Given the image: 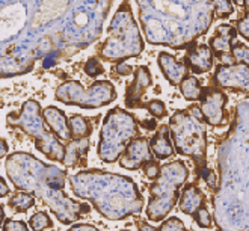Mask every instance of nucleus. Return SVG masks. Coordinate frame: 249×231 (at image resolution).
I'll return each instance as SVG.
<instances>
[{
    "instance_id": "obj_1",
    "label": "nucleus",
    "mask_w": 249,
    "mask_h": 231,
    "mask_svg": "<svg viewBox=\"0 0 249 231\" xmlns=\"http://www.w3.org/2000/svg\"><path fill=\"white\" fill-rule=\"evenodd\" d=\"M5 166L16 189L27 191L39 198L62 224L71 225L82 214L89 213V206L72 199L64 192L68 178L67 171L47 165L35 156L21 151L9 154Z\"/></svg>"
},
{
    "instance_id": "obj_2",
    "label": "nucleus",
    "mask_w": 249,
    "mask_h": 231,
    "mask_svg": "<svg viewBox=\"0 0 249 231\" xmlns=\"http://www.w3.org/2000/svg\"><path fill=\"white\" fill-rule=\"evenodd\" d=\"M77 198L88 199L109 221H123L143 210L145 199L130 177L103 169H82L68 177Z\"/></svg>"
},
{
    "instance_id": "obj_3",
    "label": "nucleus",
    "mask_w": 249,
    "mask_h": 231,
    "mask_svg": "<svg viewBox=\"0 0 249 231\" xmlns=\"http://www.w3.org/2000/svg\"><path fill=\"white\" fill-rule=\"evenodd\" d=\"M169 130L175 153L192 159L196 169L206 166L207 130L201 106L192 105L175 112L169 118Z\"/></svg>"
},
{
    "instance_id": "obj_4",
    "label": "nucleus",
    "mask_w": 249,
    "mask_h": 231,
    "mask_svg": "<svg viewBox=\"0 0 249 231\" xmlns=\"http://www.w3.org/2000/svg\"><path fill=\"white\" fill-rule=\"evenodd\" d=\"M143 50V41L139 27L131 16L127 0L121 3L107 27V38L98 50V56L109 62H124L128 57H136Z\"/></svg>"
},
{
    "instance_id": "obj_5",
    "label": "nucleus",
    "mask_w": 249,
    "mask_h": 231,
    "mask_svg": "<svg viewBox=\"0 0 249 231\" xmlns=\"http://www.w3.org/2000/svg\"><path fill=\"white\" fill-rule=\"evenodd\" d=\"M8 125L18 128L24 135L34 139L35 147L47 159L54 162H62L65 157V145L44 121L41 105L36 100H27L23 103L20 112H11L6 117Z\"/></svg>"
},
{
    "instance_id": "obj_6",
    "label": "nucleus",
    "mask_w": 249,
    "mask_h": 231,
    "mask_svg": "<svg viewBox=\"0 0 249 231\" xmlns=\"http://www.w3.org/2000/svg\"><path fill=\"white\" fill-rule=\"evenodd\" d=\"M189 178V169L181 160H174L162 166L160 174L150 186V201L146 218L151 222H162L180 199V189Z\"/></svg>"
},
{
    "instance_id": "obj_7",
    "label": "nucleus",
    "mask_w": 249,
    "mask_h": 231,
    "mask_svg": "<svg viewBox=\"0 0 249 231\" xmlns=\"http://www.w3.org/2000/svg\"><path fill=\"white\" fill-rule=\"evenodd\" d=\"M139 136L136 118L130 112L113 107L105 117L100 132V142L97 154L105 163H115L120 160L127 143Z\"/></svg>"
},
{
    "instance_id": "obj_8",
    "label": "nucleus",
    "mask_w": 249,
    "mask_h": 231,
    "mask_svg": "<svg viewBox=\"0 0 249 231\" xmlns=\"http://www.w3.org/2000/svg\"><path fill=\"white\" fill-rule=\"evenodd\" d=\"M54 97L57 102L67 106L98 109L110 105L116 98V91L109 80H97L88 88H83L79 80H67L57 86Z\"/></svg>"
},
{
    "instance_id": "obj_9",
    "label": "nucleus",
    "mask_w": 249,
    "mask_h": 231,
    "mask_svg": "<svg viewBox=\"0 0 249 231\" xmlns=\"http://www.w3.org/2000/svg\"><path fill=\"white\" fill-rule=\"evenodd\" d=\"M213 80L217 85V88H221L222 91L249 94V65L219 64L214 70Z\"/></svg>"
},
{
    "instance_id": "obj_10",
    "label": "nucleus",
    "mask_w": 249,
    "mask_h": 231,
    "mask_svg": "<svg viewBox=\"0 0 249 231\" xmlns=\"http://www.w3.org/2000/svg\"><path fill=\"white\" fill-rule=\"evenodd\" d=\"M201 110L204 120L210 125H224L227 123L225 105L228 103V97L221 88H206L201 97Z\"/></svg>"
},
{
    "instance_id": "obj_11",
    "label": "nucleus",
    "mask_w": 249,
    "mask_h": 231,
    "mask_svg": "<svg viewBox=\"0 0 249 231\" xmlns=\"http://www.w3.org/2000/svg\"><path fill=\"white\" fill-rule=\"evenodd\" d=\"M153 157L154 154L150 147V141L145 136H136L127 143L124 153L120 157V165L128 171H138L142 169L143 165Z\"/></svg>"
},
{
    "instance_id": "obj_12",
    "label": "nucleus",
    "mask_w": 249,
    "mask_h": 231,
    "mask_svg": "<svg viewBox=\"0 0 249 231\" xmlns=\"http://www.w3.org/2000/svg\"><path fill=\"white\" fill-rule=\"evenodd\" d=\"M151 85L153 77L150 68L146 65L136 67L133 73V80L127 85L125 89V106L128 109H143V103L141 100Z\"/></svg>"
},
{
    "instance_id": "obj_13",
    "label": "nucleus",
    "mask_w": 249,
    "mask_h": 231,
    "mask_svg": "<svg viewBox=\"0 0 249 231\" xmlns=\"http://www.w3.org/2000/svg\"><path fill=\"white\" fill-rule=\"evenodd\" d=\"M213 59L214 53L210 46L207 44H190L186 56L184 64L189 71H192V74H204L209 73L213 68Z\"/></svg>"
},
{
    "instance_id": "obj_14",
    "label": "nucleus",
    "mask_w": 249,
    "mask_h": 231,
    "mask_svg": "<svg viewBox=\"0 0 249 231\" xmlns=\"http://www.w3.org/2000/svg\"><path fill=\"white\" fill-rule=\"evenodd\" d=\"M157 64L171 86H180L183 79L187 76V67H186L184 61L183 62L178 61L177 57L166 53V52L159 53Z\"/></svg>"
},
{
    "instance_id": "obj_15",
    "label": "nucleus",
    "mask_w": 249,
    "mask_h": 231,
    "mask_svg": "<svg viewBox=\"0 0 249 231\" xmlns=\"http://www.w3.org/2000/svg\"><path fill=\"white\" fill-rule=\"evenodd\" d=\"M44 113V121H46L47 127L52 132L59 138L61 141H71V128H70V118L65 117V112L59 107L49 106L42 110Z\"/></svg>"
},
{
    "instance_id": "obj_16",
    "label": "nucleus",
    "mask_w": 249,
    "mask_h": 231,
    "mask_svg": "<svg viewBox=\"0 0 249 231\" xmlns=\"http://www.w3.org/2000/svg\"><path fill=\"white\" fill-rule=\"evenodd\" d=\"M88 151H89V138L71 139L65 145V157L62 163L67 168H85Z\"/></svg>"
},
{
    "instance_id": "obj_17",
    "label": "nucleus",
    "mask_w": 249,
    "mask_h": 231,
    "mask_svg": "<svg viewBox=\"0 0 249 231\" xmlns=\"http://www.w3.org/2000/svg\"><path fill=\"white\" fill-rule=\"evenodd\" d=\"M150 147L157 160L171 159L175 154V147H174L169 125H160L157 128L156 135H153V138L150 139Z\"/></svg>"
},
{
    "instance_id": "obj_18",
    "label": "nucleus",
    "mask_w": 249,
    "mask_h": 231,
    "mask_svg": "<svg viewBox=\"0 0 249 231\" xmlns=\"http://www.w3.org/2000/svg\"><path fill=\"white\" fill-rule=\"evenodd\" d=\"M237 27H234L231 24H219L216 29V34L213 35V38H210V47L214 53V56L217 57L219 54L224 53H232V46L236 42V36H237Z\"/></svg>"
},
{
    "instance_id": "obj_19",
    "label": "nucleus",
    "mask_w": 249,
    "mask_h": 231,
    "mask_svg": "<svg viewBox=\"0 0 249 231\" xmlns=\"http://www.w3.org/2000/svg\"><path fill=\"white\" fill-rule=\"evenodd\" d=\"M202 206H206V198L196 184H186L178 199V209L184 214L194 216Z\"/></svg>"
},
{
    "instance_id": "obj_20",
    "label": "nucleus",
    "mask_w": 249,
    "mask_h": 231,
    "mask_svg": "<svg viewBox=\"0 0 249 231\" xmlns=\"http://www.w3.org/2000/svg\"><path fill=\"white\" fill-rule=\"evenodd\" d=\"M178 88L183 98L187 100V102H198V100H201L204 91H206V88H204L201 82L194 74H187L180 83Z\"/></svg>"
},
{
    "instance_id": "obj_21",
    "label": "nucleus",
    "mask_w": 249,
    "mask_h": 231,
    "mask_svg": "<svg viewBox=\"0 0 249 231\" xmlns=\"http://www.w3.org/2000/svg\"><path fill=\"white\" fill-rule=\"evenodd\" d=\"M91 118H86L83 115L74 113L70 117V128L72 139H80V138H89L92 135L94 125L91 123Z\"/></svg>"
},
{
    "instance_id": "obj_22",
    "label": "nucleus",
    "mask_w": 249,
    "mask_h": 231,
    "mask_svg": "<svg viewBox=\"0 0 249 231\" xmlns=\"http://www.w3.org/2000/svg\"><path fill=\"white\" fill-rule=\"evenodd\" d=\"M35 201H36V196L32 195L31 192L17 189V192L12 194V196L9 198L8 204L16 213H26L29 209L35 206Z\"/></svg>"
},
{
    "instance_id": "obj_23",
    "label": "nucleus",
    "mask_w": 249,
    "mask_h": 231,
    "mask_svg": "<svg viewBox=\"0 0 249 231\" xmlns=\"http://www.w3.org/2000/svg\"><path fill=\"white\" fill-rule=\"evenodd\" d=\"M29 225H31V228L35 231H41V230H46V228H53V221L50 219L47 212L41 210V212H36L31 216Z\"/></svg>"
},
{
    "instance_id": "obj_24",
    "label": "nucleus",
    "mask_w": 249,
    "mask_h": 231,
    "mask_svg": "<svg viewBox=\"0 0 249 231\" xmlns=\"http://www.w3.org/2000/svg\"><path fill=\"white\" fill-rule=\"evenodd\" d=\"M143 109H146L150 113H151V117L156 118V120H162L165 118L166 115H168V109H166V105L162 102V100H150V102H145L143 103Z\"/></svg>"
},
{
    "instance_id": "obj_25",
    "label": "nucleus",
    "mask_w": 249,
    "mask_h": 231,
    "mask_svg": "<svg viewBox=\"0 0 249 231\" xmlns=\"http://www.w3.org/2000/svg\"><path fill=\"white\" fill-rule=\"evenodd\" d=\"M212 6L217 18H228L231 14H234L232 0H212Z\"/></svg>"
},
{
    "instance_id": "obj_26",
    "label": "nucleus",
    "mask_w": 249,
    "mask_h": 231,
    "mask_svg": "<svg viewBox=\"0 0 249 231\" xmlns=\"http://www.w3.org/2000/svg\"><path fill=\"white\" fill-rule=\"evenodd\" d=\"M83 71H85V74L86 76H89V77H97L100 74H105V65L100 62L98 57H89V59L86 61L85 67H83Z\"/></svg>"
},
{
    "instance_id": "obj_27",
    "label": "nucleus",
    "mask_w": 249,
    "mask_h": 231,
    "mask_svg": "<svg viewBox=\"0 0 249 231\" xmlns=\"http://www.w3.org/2000/svg\"><path fill=\"white\" fill-rule=\"evenodd\" d=\"M232 54L236 57V62L237 64H248L249 65V47L242 44V42H234L232 46Z\"/></svg>"
},
{
    "instance_id": "obj_28",
    "label": "nucleus",
    "mask_w": 249,
    "mask_h": 231,
    "mask_svg": "<svg viewBox=\"0 0 249 231\" xmlns=\"http://www.w3.org/2000/svg\"><path fill=\"white\" fill-rule=\"evenodd\" d=\"M194 221L198 224V227L201 228H212L213 227V221H212V216L209 213V210L206 209V206H202L194 216Z\"/></svg>"
},
{
    "instance_id": "obj_29",
    "label": "nucleus",
    "mask_w": 249,
    "mask_h": 231,
    "mask_svg": "<svg viewBox=\"0 0 249 231\" xmlns=\"http://www.w3.org/2000/svg\"><path fill=\"white\" fill-rule=\"evenodd\" d=\"M160 169H162V166L159 165V162L156 160L154 157L150 159V160L146 162V163L143 165V168H142L145 177H146V178H150V180H154V178L160 174Z\"/></svg>"
},
{
    "instance_id": "obj_30",
    "label": "nucleus",
    "mask_w": 249,
    "mask_h": 231,
    "mask_svg": "<svg viewBox=\"0 0 249 231\" xmlns=\"http://www.w3.org/2000/svg\"><path fill=\"white\" fill-rule=\"evenodd\" d=\"M159 230L160 231H180V230H184V224H183L181 219L172 216V218L163 219L162 224H160V227H159Z\"/></svg>"
},
{
    "instance_id": "obj_31",
    "label": "nucleus",
    "mask_w": 249,
    "mask_h": 231,
    "mask_svg": "<svg viewBox=\"0 0 249 231\" xmlns=\"http://www.w3.org/2000/svg\"><path fill=\"white\" fill-rule=\"evenodd\" d=\"M31 225H27L23 221H16V219H6L2 225V230L5 231H27V228Z\"/></svg>"
},
{
    "instance_id": "obj_32",
    "label": "nucleus",
    "mask_w": 249,
    "mask_h": 231,
    "mask_svg": "<svg viewBox=\"0 0 249 231\" xmlns=\"http://www.w3.org/2000/svg\"><path fill=\"white\" fill-rule=\"evenodd\" d=\"M237 32L249 41V12H245L237 20Z\"/></svg>"
},
{
    "instance_id": "obj_33",
    "label": "nucleus",
    "mask_w": 249,
    "mask_h": 231,
    "mask_svg": "<svg viewBox=\"0 0 249 231\" xmlns=\"http://www.w3.org/2000/svg\"><path fill=\"white\" fill-rule=\"evenodd\" d=\"M198 172H201V176H202L204 180H206L207 186L212 187V189H214V187H216V174H214V172L212 169L206 168V166L198 169Z\"/></svg>"
},
{
    "instance_id": "obj_34",
    "label": "nucleus",
    "mask_w": 249,
    "mask_h": 231,
    "mask_svg": "<svg viewBox=\"0 0 249 231\" xmlns=\"http://www.w3.org/2000/svg\"><path fill=\"white\" fill-rule=\"evenodd\" d=\"M131 71H133V68H131L128 64L125 62H118L113 68H112V73L113 74H118V76H130Z\"/></svg>"
},
{
    "instance_id": "obj_35",
    "label": "nucleus",
    "mask_w": 249,
    "mask_h": 231,
    "mask_svg": "<svg viewBox=\"0 0 249 231\" xmlns=\"http://www.w3.org/2000/svg\"><path fill=\"white\" fill-rule=\"evenodd\" d=\"M9 194V187L5 181V178H0V196L5 198Z\"/></svg>"
},
{
    "instance_id": "obj_36",
    "label": "nucleus",
    "mask_w": 249,
    "mask_h": 231,
    "mask_svg": "<svg viewBox=\"0 0 249 231\" xmlns=\"http://www.w3.org/2000/svg\"><path fill=\"white\" fill-rule=\"evenodd\" d=\"M71 230H97V227L89 224H71Z\"/></svg>"
},
{
    "instance_id": "obj_37",
    "label": "nucleus",
    "mask_w": 249,
    "mask_h": 231,
    "mask_svg": "<svg viewBox=\"0 0 249 231\" xmlns=\"http://www.w3.org/2000/svg\"><path fill=\"white\" fill-rule=\"evenodd\" d=\"M141 124H142V127H145L146 130H156V128H157L156 118H154V120H148V121H142Z\"/></svg>"
},
{
    "instance_id": "obj_38",
    "label": "nucleus",
    "mask_w": 249,
    "mask_h": 231,
    "mask_svg": "<svg viewBox=\"0 0 249 231\" xmlns=\"http://www.w3.org/2000/svg\"><path fill=\"white\" fill-rule=\"evenodd\" d=\"M138 228H139V230H150V231H154V230H156V227L148 225L146 222H142V221H139V222H138Z\"/></svg>"
},
{
    "instance_id": "obj_39",
    "label": "nucleus",
    "mask_w": 249,
    "mask_h": 231,
    "mask_svg": "<svg viewBox=\"0 0 249 231\" xmlns=\"http://www.w3.org/2000/svg\"><path fill=\"white\" fill-rule=\"evenodd\" d=\"M6 153H8V142H6L5 138H2V153H0V157L5 159Z\"/></svg>"
},
{
    "instance_id": "obj_40",
    "label": "nucleus",
    "mask_w": 249,
    "mask_h": 231,
    "mask_svg": "<svg viewBox=\"0 0 249 231\" xmlns=\"http://www.w3.org/2000/svg\"><path fill=\"white\" fill-rule=\"evenodd\" d=\"M232 3H236L239 6H243L245 5V0H232Z\"/></svg>"
},
{
    "instance_id": "obj_41",
    "label": "nucleus",
    "mask_w": 249,
    "mask_h": 231,
    "mask_svg": "<svg viewBox=\"0 0 249 231\" xmlns=\"http://www.w3.org/2000/svg\"><path fill=\"white\" fill-rule=\"evenodd\" d=\"M245 12H249V0H245Z\"/></svg>"
}]
</instances>
